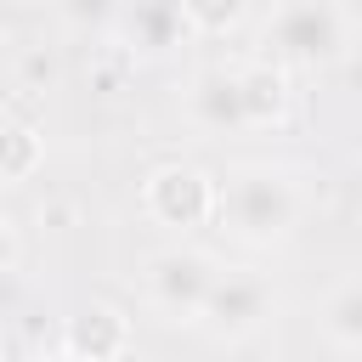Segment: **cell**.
Listing matches in <instances>:
<instances>
[{"label":"cell","instance_id":"obj_1","mask_svg":"<svg viewBox=\"0 0 362 362\" xmlns=\"http://www.w3.org/2000/svg\"><path fill=\"white\" fill-rule=\"evenodd\" d=\"M215 215L232 238L243 243H272L294 226L300 215V192L283 170H238L221 192H215Z\"/></svg>","mask_w":362,"mask_h":362},{"label":"cell","instance_id":"obj_2","mask_svg":"<svg viewBox=\"0 0 362 362\" xmlns=\"http://www.w3.org/2000/svg\"><path fill=\"white\" fill-rule=\"evenodd\" d=\"M260 40L272 45L277 62L294 68H322L345 51V11L334 0H277V11L266 17Z\"/></svg>","mask_w":362,"mask_h":362},{"label":"cell","instance_id":"obj_3","mask_svg":"<svg viewBox=\"0 0 362 362\" xmlns=\"http://www.w3.org/2000/svg\"><path fill=\"white\" fill-rule=\"evenodd\" d=\"M215 288V260L198 249H164L147 260V300L170 322H192Z\"/></svg>","mask_w":362,"mask_h":362},{"label":"cell","instance_id":"obj_4","mask_svg":"<svg viewBox=\"0 0 362 362\" xmlns=\"http://www.w3.org/2000/svg\"><path fill=\"white\" fill-rule=\"evenodd\" d=\"M198 317L215 339H243L272 317V288L255 272H215V288H209Z\"/></svg>","mask_w":362,"mask_h":362},{"label":"cell","instance_id":"obj_5","mask_svg":"<svg viewBox=\"0 0 362 362\" xmlns=\"http://www.w3.org/2000/svg\"><path fill=\"white\" fill-rule=\"evenodd\" d=\"M147 209L164 226H181L187 232V226H198V221L215 215V181L204 170H192V164H164L147 181Z\"/></svg>","mask_w":362,"mask_h":362},{"label":"cell","instance_id":"obj_6","mask_svg":"<svg viewBox=\"0 0 362 362\" xmlns=\"http://www.w3.org/2000/svg\"><path fill=\"white\" fill-rule=\"evenodd\" d=\"M187 113L215 136L255 130L249 124V96H243V68H204L187 90Z\"/></svg>","mask_w":362,"mask_h":362},{"label":"cell","instance_id":"obj_7","mask_svg":"<svg viewBox=\"0 0 362 362\" xmlns=\"http://www.w3.org/2000/svg\"><path fill=\"white\" fill-rule=\"evenodd\" d=\"M113 28L130 40V51L164 57L170 45H181V34H187L192 23H187V6H181V0H124V11H119Z\"/></svg>","mask_w":362,"mask_h":362},{"label":"cell","instance_id":"obj_8","mask_svg":"<svg viewBox=\"0 0 362 362\" xmlns=\"http://www.w3.org/2000/svg\"><path fill=\"white\" fill-rule=\"evenodd\" d=\"M243 96H249V124H277L283 107H288V90H283V74L272 62H249L243 68Z\"/></svg>","mask_w":362,"mask_h":362},{"label":"cell","instance_id":"obj_9","mask_svg":"<svg viewBox=\"0 0 362 362\" xmlns=\"http://www.w3.org/2000/svg\"><path fill=\"white\" fill-rule=\"evenodd\" d=\"M68 351H90V356H113V351H124V317H113V311H85V317H74L68 322Z\"/></svg>","mask_w":362,"mask_h":362},{"label":"cell","instance_id":"obj_10","mask_svg":"<svg viewBox=\"0 0 362 362\" xmlns=\"http://www.w3.org/2000/svg\"><path fill=\"white\" fill-rule=\"evenodd\" d=\"M322 328H328V339H334V345H345V351H362V283H345V288L328 300V311H322Z\"/></svg>","mask_w":362,"mask_h":362},{"label":"cell","instance_id":"obj_11","mask_svg":"<svg viewBox=\"0 0 362 362\" xmlns=\"http://www.w3.org/2000/svg\"><path fill=\"white\" fill-rule=\"evenodd\" d=\"M34 164H40V136L28 130V124H0V181H23V175H34Z\"/></svg>","mask_w":362,"mask_h":362},{"label":"cell","instance_id":"obj_12","mask_svg":"<svg viewBox=\"0 0 362 362\" xmlns=\"http://www.w3.org/2000/svg\"><path fill=\"white\" fill-rule=\"evenodd\" d=\"M51 6L68 28H113L124 11V0H51Z\"/></svg>","mask_w":362,"mask_h":362},{"label":"cell","instance_id":"obj_13","mask_svg":"<svg viewBox=\"0 0 362 362\" xmlns=\"http://www.w3.org/2000/svg\"><path fill=\"white\" fill-rule=\"evenodd\" d=\"M181 6H187V23L198 34H221L243 17V0H181Z\"/></svg>","mask_w":362,"mask_h":362},{"label":"cell","instance_id":"obj_14","mask_svg":"<svg viewBox=\"0 0 362 362\" xmlns=\"http://www.w3.org/2000/svg\"><path fill=\"white\" fill-rule=\"evenodd\" d=\"M11 255H17V238H11V226H6V221H0V272H6V266H11Z\"/></svg>","mask_w":362,"mask_h":362}]
</instances>
